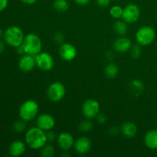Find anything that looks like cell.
<instances>
[{
	"instance_id": "2",
	"label": "cell",
	"mask_w": 157,
	"mask_h": 157,
	"mask_svg": "<svg viewBox=\"0 0 157 157\" xmlns=\"http://www.w3.org/2000/svg\"><path fill=\"white\" fill-rule=\"evenodd\" d=\"M25 34L22 29L17 25H12L8 27L4 31L3 39L6 44L10 47L17 48L21 45L25 39Z\"/></svg>"
},
{
	"instance_id": "14",
	"label": "cell",
	"mask_w": 157,
	"mask_h": 157,
	"mask_svg": "<svg viewBox=\"0 0 157 157\" xmlns=\"http://www.w3.org/2000/svg\"><path fill=\"white\" fill-rule=\"evenodd\" d=\"M92 147V142L87 136H82L75 141L74 149L78 154L84 155L88 153Z\"/></svg>"
},
{
	"instance_id": "13",
	"label": "cell",
	"mask_w": 157,
	"mask_h": 157,
	"mask_svg": "<svg viewBox=\"0 0 157 157\" xmlns=\"http://www.w3.org/2000/svg\"><path fill=\"white\" fill-rule=\"evenodd\" d=\"M18 68L24 73H29L32 71L36 67V61L35 56L25 54L19 59L18 63Z\"/></svg>"
},
{
	"instance_id": "22",
	"label": "cell",
	"mask_w": 157,
	"mask_h": 157,
	"mask_svg": "<svg viewBox=\"0 0 157 157\" xmlns=\"http://www.w3.org/2000/svg\"><path fill=\"white\" fill-rule=\"evenodd\" d=\"M53 7L57 12H65L69 9V2L67 0H55Z\"/></svg>"
},
{
	"instance_id": "26",
	"label": "cell",
	"mask_w": 157,
	"mask_h": 157,
	"mask_svg": "<svg viewBox=\"0 0 157 157\" xmlns=\"http://www.w3.org/2000/svg\"><path fill=\"white\" fill-rule=\"evenodd\" d=\"M130 55L133 59H138L141 56L142 54V48H141V45L139 44H135V45H132L131 48L130 50Z\"/></svg>"
},
{
	"instance_id": "4",
	"label": "cell",
	"mask_w": 157,
	"mask_h": 157,
	"mask_svg": "<svg viewBox=\"0 0 157 157\" xmlns=\"http://www.w3.org/2000/svg\"><path fill=\"white\" fill-rule=\"evenodd\" d=\"M21 45L24 48L25 53L32 56H36L42 52V41L40 37L35 33L26 35Z\"/></svg>"
},
{
	"instance_id": "8",
	"label": "cell",
	"mask_w": 157,
	"mask_h": 157,
	"mask_svg": "<svg viewBox=\"0 0 157 157\" xmlns=\"http://www.w3.org/2000/svg\"><path fill=\"white\" fill-rule=\"evenodd\" d=\"M140 9L137 5L130 3L124 8L122 19L128 25L136 23L140 17Z\"/></svg>"
},
{
	"instance_id": "27",
	"label": "cell",
	"mask_w": 157,
	"mask_h": 157,
	"mask_svg": "<svg viewBox=\"0 0 157 157\" xmlns=\"http://www.w3.org/2000/svg\"><path fill=\"white\" fill-rule=\"evenodd\" d=\"M25 121H18L14 123L13 126H12V128H13V130L15 132V133H22L25 130L26 127V124Z\"/></svg>"
},
{
	"instance_id": "15",
	"label": "cell",
	"mask_w": 157,
	"mask_h": 157,
	"mask_svg": "<svg viewBox=\"0 0 157 157\" xmlns=\"http://www.w3.org/2000/svg\"><path fill=\"white\" fill-rule=\"evenodd\" d=\"M132 41L129 38L124 36H121L117 38L113 43V48L117 52L119 53H125L130 50L132 47Z\"/></svg>"
},
{
	"instance_id": "20",
	"label": "cell",
	"mask_w": 157,
	"mask_h": 157,
	"mask_svg": "<svg viewBox=\"0 0 157 157\" xmlns=\"http://www.w3.org/2000/svg\"><path fill=\"white\" fill-rule=\"evenodd\" d=\"M113 30L120 36H124L128 32V24L122 18L117 20L113 24Z\"/></svg>"
},
{
	"instance_id": "9",
	"label": "cell",
	"mask_w": 157,
	"mask_h": 157,
	"mask_svg": "<svg viewBox=\"0 0 157 157\" xmlns=\"http://www.w3.org/2000/svg\"><path fill=\"white\" fill-rule=\"evenodd\" d=\"M35 58L36 66L43 71H49L55 66V60L48 52H41Z\"/></svg>"
},
{
	"instance_id": "24",
	"label": "cell",
	"mask_w": 157,
	"mask_h": 157,
	"mask_svg": "<svg viewBox=\"0 0 157 157\" xmlns=\"http://www.w3.org/2000/svg\"><path fill=\"white\" fill-rule=\"evenodd\" d=\"M40 153H41V156L43 157H53L55 154V147L51 144H46L40 150Z\"/></svg>"
},
{
	"instance_id": "30",
	"label": "cell",
	"mask_w": 157,
	"mask_h": 157,
	"mask_svg": "<svg viewBox=\"0 0 157 157\" xmlns=\"http://www.w3.org/2000/svg\"><path fill=\"white\" fill-rule=\"evenodd\" d=\"M96 120L99 124H104L107 122V117L104 113H99V114L96 117Z\"/></svg>"
},
{
	"instance_id": "34",
	"label": "cell",
	"mask_w": 157,
	"mask_h": 157,
	"mask_svg": "<svg viewBox=\"0 0 157 157\" xmlns=\"http://www.w3.org/2000/svg\"><path fill=\"white\" fill-rule=\"evenodd\" d=\"M20 1L24 4L28 5V6H32V5L35 4L38 0H20Z\"/></svg>"
},
{
	"instance_id": "3",
	"label": "cell",
	"mask_w": 157,
	"mask_h": 157,
	"mask_svg": "<svg viewBox=\"0 0 157 157\" xmlns=\"http://www.w3.org/2000/svg\"><path fill=\"white\" fill-rule=\"evenodd\" d=\"M39 106L35 100H27L24 101L18 109L20 118L25 122H30L38 117Z\"/></svg>"
},
{
	"instance_id": "21",
	"label": "cell",
	"mask_w": 157,
	"mask_h": 157,
	"mask_svg": "<svg viewBox=\"0 0 157 157\" xmlns=\"http://www.w3.org/2000/svg\"><path fill=\"white\" fill-rule=\"evenodd\" d=\"M118 73H119V68H118L117 65L114 63H110L106 66L105 69H104V74L106 76L110 79H113L117 76Z\"/></svg>"
},
{
	"instance_id": "32",
	"label": "cell",
	"mask_w": 157,
	"mask_h": 157,
	"mask_svg": "<svg viewBox=\"0 0 157 157\" xmlns=\"http://www.w3.org/2000/svg\"><path fill=\"white\" fill-rule=\"evenodd\" d=\"M9 5V0H0V12L6 10Z\"/></svg>"
},
{
	"instance_id": "29",
	"label": "cell",
	"mask_w": 157,
	"mask_h": 157,
	"mask_svg": "<svg viewBox=\"0 0 157 157\" xmlns=\"http://www.w3.org/2000/svg\"><path fill=\"white\" fill-rule=\"evenodd\" d=\"M46 136H47L48 143L53 142L55 140H57L56 134L53 131H52V130H49V131L46 132Z\"/></svg>"
},
{
	"instance_id": "19",
	"label": "cell",
	"mask_w": 157,
	"mask_h": 157,
	"mask_svg": "<svg viewBox=\"0 0 157 157\" xmlns=\"http://www.w3.org/2000/svg\"><path fill=\"white\" fill-rule=\"evenodd\" d=\"M129 90H130L131 94L133 96H140L144 90V83L138 79L133 80L129 84Z\"/></svg>"
},
{
	"instance_id": "10",
	"label": "cell",
	"mask_w": 157,
	"mask_h": 157,
	"mask_svg": "<svg viewBox=\"0 0 157 157\" xmlns=\"http://www.w3.org/2000/svg\"><path fill=\"white\" fill-rule=\"evenodd\" d=\"M58 54L64 61H71L76 58L78 52L74 44L68 42H64L60 44Z\"/></svg>"
},
{
	"instance_id": "25",
	"label": "cell",
	"mask_w": 157,
	"mask_h": 157,
	"mask_svg": "<svg viewBox=\"0 0 157 157\" xmlns=\"http://www.w3.org/2000/svg\"><path fill=\"white\" fill-rule=\"evenodd\" d=\"M79 130L82 132H89L94 127V124L90 119L84 120V121H81L79 124Z\"/></svg>"
},
{
	"instance_id": "28",
	"label": "cell",
	"mask_w": 157,
	"mask_h": 157,
	"mask_svg": "<svg viewBox=\"0 0 157 157\" xmlns=\"http://www.w3.org/2000/svg\"><path fill=\"white\" fill-rule=\"evenodd\" d=\"M64 36L63 35V33L61 32H58L54 34V41H55L58 44H62L64 43Z\"/></svg>"
},
{
	"instance_id": "12",
	"label": "cell",
	"mask_w": 157,
	"mask_h": 157,
	"mask_svg": "<svg viewBox=\"0 0 157 157\" xmlns=\"http://www.w3.org/2000/svg\"><path fill=\"white\" fill-rule=\"evenodd\" d=\"M57 144L58 147L64 152H67L74 147L75 138L68 132H61L57 136Z\"/></svg>"
},
{
	"instance_id": "11",
	"label": "cell",
	"mask_w": 157,
	"mask_h": 157,
	"mask_svg": "<svg viewBox=\"0 0 157 157\" xmlns=\"http://www.w3.org/2000/svg\"><path fill=\"white\" fill-rule=\"evenodd\" d=\"M55 124V117L49 113H41L36 117V126L45 132L53 130Z\"/></svg>"
},
{
	"instance_id": "1",
	"label": "cell",
	"mask_w": 157,
	"mask_h": 157,
	"mask_svg": "<svg viewBox=\"0 0 157 157\" xmlns=\"http://www.w3.org/2000/svg\"><path fill=\"white\" fill-rule=\"evenodd\" d=\"M25 142L32 150H40L48 144L46 132L38 127H31L25 135Z\"/></svg>"
},
{
	"instance_id": "17",
	"label": "cell",
	"mask_w": 157,
	"mask_h": 157,
	"mask_svg": "<svg viewBox=\"0 0 157 157\" xmlns=\"http://www.w3.org/2000/svg\"><path fill=\"white\" fill-rule=\"evenodd\" d=\"M26 147H27V145H26L25 142L24 143L21 140L13 141L9 146V153L12 156H21L25 152Z\"/></svg>"
},
{
	"instance_id": "6",
	"label": "cell",
	"mask_w": 157,
	"mask_h": 157,
	"mask_svg": "<svg viewBox=\"0 0 157 157\" xmlns=\"http://www.w3.org/2000/svg\"><path fill=\"white\" fill-rule=\"evenodd\" d=\"M66 94V88L60 81L52 82L47 89V97L52 102H59Z\"/></svg>"
},
{
	"instance_id": "23",
	"label": "cell",
	"mask_w": 157,
	"mask_h": 157,
	"mask_svg": "<svg viewBox=\"0 0 157 157\" xmlns=\"http://www.w3.org/2000/svg\"><path fill=\"white\" fill-rule=\"evenodd\" d=\"M123 12H124V8L121 6H118V5L113 6L112 7H110V10H109L110 16L116 20L122 18Z\"/></svg>"
},
{
	"instance_id": "5",
	"label": "cell",
	"mask_w": 157,
	"mask_h": 157,
	"mask_svg": "<svg viewBox=\"0 0 157 157\" xmlns=\"http://www.w3.org/2000/svg\"><path fill=\"white\" fill-rule=\"evenodd\" d=\"M156 31L153 27L149 25L143 26L140 28L136 32L135 38L141 46H148L154 42L156 39Z\"/></svg>"
},
{
	"instance_id": "7",
	"label": "cell",
	"mask_w": 157,
	"mask_h": 157,
	"mask_svg": "<svg viewBox=\"0 0 157 157\" xmlns=\"http://www.w3.org/2000/svg\"><path fill=\"white\" fill-rule=\"evenodd\" d=\"M101 106L99 102L94 99L86 100L81 107L83 115L87 119H94L99 114Z\"/></svg>"
},
{
	"instance_id": "36",
	"label": "cell",
	"mask_w": 157,
	"mask_h": 157,
	"mask_svg": "<svg viewBox=\"0 0 157 157\" xmlns=\"http://www.w3.org/2000/svg\"><path fill=\"white\" fill-rule=\"evenodd\" d=\"M109 132L110 133V134H113V135H117L118 133H119V130H118L117 128H116L115 127H111L109 130Z\"/></svg>"
},
{
	"instance_id": "38",
	"label": "cell",
	"mask_w": 157,
	"mask_h": 157,
	"mask_svg": "<svg viewBox=\"0 0 157 157\" xmlns=\"http://www.w3.org/2000/svg\"><path fill=\"white\" fill-rule=\"evenodd\" d=\"M156 18H157V15H156Z\"/></svg>"
},
{
	"instance_id": "31",
	"label": "cell",
	"mask_w": 157,
	"mask_h": 157,
	"mask_svg": "<svg viewBox=\"0 0 157 157\" xmlns=\"http://www.w3.org/2000/svg\"><path fill=\"white\" fill-rule=\"evenodd\" d=\"M111 0H96L97 4L98 6H99L100 7H107L109 6V4L110 3Z\"/></svg>"
},
{
	"instance_id": "33",
	"label": "cell",
	"mask_w": 157,
	"mask_h": 157,
	"mask_svg": "<svg viewBox=\"0 0 157 157\" xmlns=\"http://www.w3.org/2000/svg\"><path fill=\"white\" fill-rule=\"evenodd\" d=\"M74 2L78 6H87L90 3V0H74Z\"/></svg>"
},
{
	"instance_id": "18",
	"label": "cell",
	"mask_w": 157,
	"mask_h": 157,
	"mask_svg": "<svg viewBox=\"0 0 157 157\" xmlns=\"http://www.w3.org/2000/svg\"><path fill=\"white\" fill-rule=\"evenodd\" d=\"M121 132L126 138H133L137 134V127L133 123L127 121L124 123L121 126Z\"/></svg>"
},
{
	"instance_id": "37",
	"label": "cell",
	"mask_w": 157,
	"mask_h": 157,
	"mask_svg": "<svg viewBox=\"0 0 157 157\" xmlns=\"http://www.w3.org/2000/svg\"><path fill=\"white\" fill-rule=\"evenodd\" d=\"M3 35H4V32L2 29H0V38H3Z\"/></svg>"
},
{
	"instance_id": "35",
	"label": "cell",
	"mask_w": 157,
	"mask_h": 157,
	"mask_svg": "<svg viewBox=\"0 0 157 157\" xmlns=\"http://www.w3.org/2000/svg\"><path fill=\"white\" fill-rule=\"evenodd\" d=\"M6 44L5 41H2V40L0 39V54L3 53L6 50Z\"/></svg>"
},
{
	"instance_id": "16",
	"label": "cell",
	"mask_w": 157,
	"mask_h": 157,
	"mask_svg": "<svg viewBox=\"0 0 157 157\" xmlns=\"http://www.w3.org/2000/svg\"><path fill=\"white\" fill-rule=\"evenodd\" d=\"M146 147L150 150H157V129H153L146 133L144 138Z\"/></svg>"
}]
</instances>
